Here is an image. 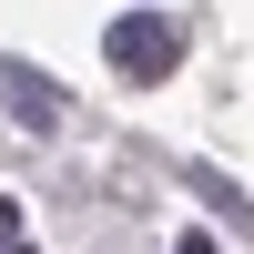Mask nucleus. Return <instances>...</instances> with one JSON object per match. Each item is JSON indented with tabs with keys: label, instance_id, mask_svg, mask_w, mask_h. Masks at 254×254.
Instances as JSON below:
<instances>
[{
	"label": "nucleus",
	"instance_id": "obj_1",
	"mask_svg": "<svg viewBox=\"0 0 254 254\" xmlns=\"http://www.w3.org/2000/svg\"><path fill=\"white\" fill-rule=\"evenodd\" d=\"M102 51H112V71H132V81H153V71H173V51H183V31H173L163 10H122Z\"/></svg>",
	"mask_w": 254,
	"mask_h": 254
},
{
	"label": "nucleus",
	"instance_id": "obj_2",
	"mask_svg": "<svg viewBox=\"0 0 254 254\" xmlns=\"http://www.w3.org/2000/svg\"><path fill=\"white\" fill-rule=\"evenodd\" d=\"M0 81H10V112L31 122V132H51V122H61V112H51V92H41L31 71H0Z\"/></svg>",
	"mask_w": 254,
	"mask_h": 254
},
{
	"label": "nucleus",
	"instance_id": "obj_3",
	"mask_svg": "<svg viewBox=\"0 0 254 254\" xmlns=\"http://www.w3.org/2000/svg\"><path fill=\"white\" fill-rule=\"evenodd\" d=\"M173 254H224V244H214V234H183V244H173Z\"/></svg>",
	"mask_w": 254,
	"mask_h": 254
},
{
	"label": "nucleus",
	"instance_id": "obj_4",
	"mask_svg": "<svg viewBox=\"0 0 254 254\" xmlns=\"http://www.w3.org/2000/svg\"><path fill=\"white\" fill-rule=\"evenodd\" d=\"M10 234H20V203H0V244H10Z\"/></svg>",
	"mask_w": 254,
	"mask_h": 254
},
{
	"label": "nucleus",
	"instance_id": "obj_5",
	"mask_svg": "<svg viewBox=\"0 0 254 254\" xmlns=\"http://www.w3.org/2000/svg\"><path fill=\"white\" fill-rule=\"evenodd\" d=\"M10 254H31V244H10Z\"/></svg>",
	"mask_w": 254,
	"mask_h": 254
}]
</instances>
